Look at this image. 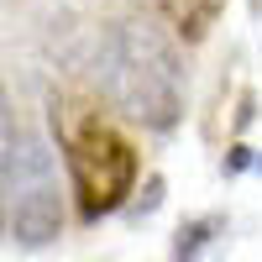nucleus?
<instances>
[{
	"label": "nucleus",
	"instance_id": "obj_6",
	"mask_svg": "<svg viewBox=\"0 0 262 262\" xmlns=\"http://www.w3.org/2000/svg\"><path fill=\"white\" fill-rule=\"evenodd\" d=\"M215 226H221V221H200V226H189L184 236H189V242H179V262H194V257H200V247L210 242V231Z\"/></svg>",
	"mask_w": 262,
	"mask_h": 262
},
{
	"label": "nucleus",
	"instance_id": "obj_1",
	"mask_svg": "<svg viewBox=\"0 0 262 262\" xmlns=\"http://www.w3.org/2000/svg\"><path fill=\"white\" fill-rule=\"evenodd\" d=\"M100 95L147 131H173L184 121V63L173 42L147 21H111L95 48Z\"/></svg>",
	"mask_w": 262,
	"mask_h": 262
},
{
	"label": "nucleus",
	"instance_id": "obj_2",
	"mask_svg": "<svg viewBox=\"0 0 262 262\" xmlns=\"http://www.w3.org/2000/svg\"><path fill=\"white\" fill-rule=\"evenodd\" d=\"M53 131H58L63 163H69V179L79 194V215L84 221L116 215L126 205V194L137 189V173H142L137 147L79 100H53Z\"/></svg>",
	"mask_w": 262,
	"mask_h": 262
},
{
	"label": "nucleus",
	"instance_id": "obj_4",
	"mask_svg": "<svg viewBox=\"0 0 262 262\" xmlns=\"http://www.w3.org/2000/svg\"><path fill=\"white\" fill-rule=\"evenodd\" d=\"M158 11L168 16V27L179 32L184 42H205V37H210V27L221 21L226 0H158Z\"/></svg>",
	"mask_w": 262,
	"mask_h": 262
},
{
	"label": "nucleus",
	"instance_id": "obj_3",
	"mask_svg": "<svg viewBox=\"0 0 262 262\" xmlns=\"http://www.w3.org/2000/svg\"><path fill=\"white\" fill-rule=\"evenodd\" d=\"M0 231L21 252H42L63 236L58 163H53V147L32 131H16L6 173H0Z\"/></svg>",
	"mask_w": 262,
	"mask_h": 262
},
{
	"label": "nucleus",
	"instance_id": "obj_5",
	"mask_svg": "<svg viewBox=\"0 0 262 262\" xmlns=\"http://www.w3.org/2000/svg\"><path fill=\"white\" fill-rule=\"evenodd\" d=\"M16 111H11V95H6V84H0V173H6V158H11V142H16Z\"/></svg>",
	"mask_w": 262,
	"mask_h": 262
}]
</instances>
